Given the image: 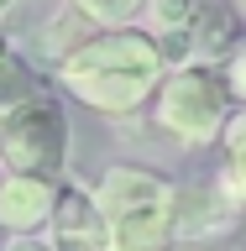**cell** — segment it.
<instances>
[{
	"label": "cell",
	"mask_w": 246,
	"mask_h": 251,
	"mask_svg": "<svg viewBox=\"0 0 246 251\" xmlns=\"http://www.w3.org/2000/svg\"><path fill=\"white\" fill-rule=\"evenodd\" d=\"M168 74V58L157 47L152 31H141L137 21L126 26H94L84 31L58 63H53V78L68 100H79L94 115H137L141 105H152L157 84Z\"/></svg>",
	"instance_id": "6da1fadb"
},
{
	"label": "cell",
	"mask_w": 246,
	"mask_h": 251,
	"mask_svg": "<svg viewBox=\"0 0 246 251\" xmlns=\"http://www.w3.org/2000/svg\"><path fill=\"white\" fill-rule=\"evenodd\" d=\"M178 194L184 188L147 162H110L94 183V199L110 225V251H173Z\"/></svg>",
	"instance_id": "7a4b0ae2"
},
{
	"label": "cell",
	"mask_w": 246,
	"mask_h": 251,
	"mask_svg": "<svg viewBox=\"0 0 246 251\" xmlns=\"http://www.w3.org/2000/svg\"><path fill=\"white\" fill-rule=\"evenodd\" d=\"M231 110V84L215 63H173L152 94V126L178 147H215Z\"/></svg>",
	"instance_id": "3957f363"
},
{
	"label": "cell",
	"mask_w": 246,
	"mask_h": 251,
	"mask_svg": "<svg viewBox=\"0 0 246 251\" xmlns=\"http://www.w3.org/2000/svg\"><path fill=\"white\" fill-rule=\"evenodd\" d=\"M68 152H74V126H68V110H63V100L53 89L31 94L0 126V168H11V173L63 178L68 173Z\"/></svg>",
	"instance_id": "277c9868"
},
{
	"label": "cell",
	"mask_w": 246,
	"mask_h": 251,
	"mask_svg": "<svg viewBox=\"0 0 246 251\" xmlns=\"http://www.w3.org/2000/svg\"><path fill=\"white\" fill-rule=\"evenodd\" d=\"M236 42H241V0H199L194 21L163 58H168V68L173 63H225Z\"/></svg>",
	"instance_id": "5b68a950"
},
{
	"label": "cell",
	"mask_w": 246,
	"mask_h": 251,
	"mask_svg": "<svg viewBox=\"0 0 246 251\" xmlns=\"http://www.w3.org/2000/svg\"><path fill=\"white\" fill-rule=\"evenodd\" d=\"M63 194V178L47 173H0V230L5 235H37L53 220V204Z\"/></svg>",
	"instance_id": "8992f818"
},
{
	"label": "cell",
	"mask_w": 246,
	"mask_h": 251,
	"mask_svg": "<svg viewBox=\"0 0 246 251\" xmlns=\"http://www.w3.org/2000/svg\"><path fill=\"white\" fill-rule=\"evenodd\" d=\"M47 235L63 251H110V225H105V209L94 199V188L63 183L58 204H53V220H47Z\"/></svg>",
	"instance_id": "52a82bcc"
},
{
	"label": "cell",
	"mask_w": 246,
	"mask_h": 251,
	"mask_svg": "<svg viewBox=\"0 0 246 251\" xmlns=\"http://www.w3.org/2000/svg\"><path fill=\"white\" fill-rule=\"evenodd\" d=\"M220 157H225V168H220V188L246 209V105H236L231 121H225V131H220Z\"/></svg>",
	"instance_id": "ba28073f"
},
{
	"label": "cell",
	"mask_w": 246,
	"mask_h": 251,
	"mask_svg": "<svg viewBox=\"0 0 246 251\" xmlns=\"http://www.w3.org/2000/svg\"><path fill=\"white\" fill-rule=\"evenodd\" d=\"M42 89H47V84H42V74H37V63H27L21 52H16V58L0 68V126L11 121L31 94H42Z\"/></svg>",
	"instance_id": "9c48e42d"
},
{
	"label": "cell",
	"mask_w": 246,
	"mask_h": 251,
	"mask_svg": "<svg viewBox=\"0 0 246 251\" xmlns=\"http://www.w3.org/2000/svg\"><path fill=\"white\" fill-rule=\"evenodd\" d=\"M79 16H89L94 26H126V21H137L141 5L147 0H68Z\"/></svg>",
	"instance_id": "30bf717a"
},
{
	"label": "cell",
	"mask_w": 246,
	"mask_h": 251,
	"mask_svg": "<svg viewBox=\"0 0 246 251\" xmlns=\"http://www.w3.org/2000/svg\"><path fill=\"white\" fill-rule=\"evenodd\" d=\"M220 74H225V84H231V100L246 105V47H236L231 58L220 63Z\"/></svg>",
	"instance_id": "8fae6325"
},
{
	"label": "cell",
	"mask_w": 246,
	"mask_h": 251,
	"mask_svg": "<svg viewBox=\"0 0 246 251\" xmlns=\"http://www.w3.org/2000/svg\"><path fill=\"white\" fill-rule=\"evenodd\" d=\"M5 251H63V246L47 230H37V235H5Z\"/></svg>",
	"instance_id": "7c38bea8"
},
{
	"label": "cell",
	"mask_w": 246,
	"mask_h": 251,
	"mask_svg": "<svg viewBox=\"0 0 246 251\" xmlns=\"http://www.w3.org/2000/svg\"><path fill=\"white\" fill-rule=\"evenodd\" d=\"M16 58V47H11V37H5V31H0V68H5V63Z\"/></svg>",
	"instance_id": "4fadbf2b"
},
{
	"label": "cell",
	"mask_w": 246,
	"mask_h": 251,
	"mask_svg": "<svg viewBox=\"0 0 246 251\" xmlns=\"http://www.w3.org/2000/svg\"><path fill=\"white\" fill-rule=\"evenodd\" d=\"M11 5H16V0H0V11H11Z\"/></svg>",
	"instance_id": "5bb4252c"
},
{
	"label": "cell",
	"mask_w": 246,
	"mask_h": 251,
	"mask_svg": "<svg viewBox=\"0 0 246 251\" xmlns=\"http://www.w3.org/2000/svg\"><path fill=\"white\" fill-rule=\"evenodd\" d=\"M0 251H5V230H0Z\"/></svg>",
	"instance_id": "9a60e30c"
},
{
	"label": "cell",
	"mask_w": 246,
	"mask_h": 251,
	"mask_svg": "<svg viewBox=\"0 0 246 251\" xmlns=\"http://www.w3.org/2000/svg\"><path fill=\"white\" fill-rule=\"evenodd\" d=\"M241 5H246V0H241Z\"/></svg>",
	"instance_id": "2e32d148"
}]
</instances>
